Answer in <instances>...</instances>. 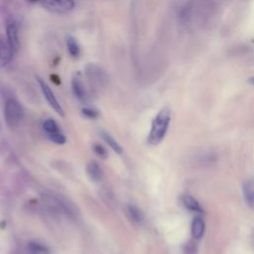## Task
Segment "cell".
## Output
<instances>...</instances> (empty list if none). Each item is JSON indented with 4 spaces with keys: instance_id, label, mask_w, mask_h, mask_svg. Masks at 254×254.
Here are the masks:
<instances>
[{
    "instance_id": "6da1fadb",
    "label": "cell",
    "mask_w": 254,
    "mask_h": 254,
    "mask_svg": "<svg viewBox=\"0 0 254 254\" xmlns=\"http://www.w3.org/2000/svg\"><path fill=\"white\" fill-rule=\"evenodd\" d=\"M171 119V113L168 108L162 109L154 118L152 122L151 131L148 136V142L151 145H158L164 139L169 123Z\"/></svg>"
},
{
    "instance_id": "7a4b0ae2",
    "label": "cell",
    "mask_w": 254,
    "mask_h": 254,
    "mask_svg": "<svg viewBox=\"0 0 254 254\" xmlns=\"http://www.w3.org/2000/svg\"><path fill=\"white\" fill-rule=\"evenodd\" d=\"M4 115L8 124L17 125L22 120L24 111L21 104L16 99L10 98L5 103Z\"/></svg>"
},
{
    "instance_id": "3957f363",
    "label": "cell",
    "mask_w": 254,
    "mask_h": 254,
    "mask_svg": "<svg viewBox=\"0 0 254 254\" xmlns=\"http://www.w3.org/2000/svg\"><path fill=\"white\" fill-rule=\"evenodd\" d=\"M6 41L12 54L14 55L19 48L18 24L15 20H10L6 26Z\"/></svg>"
},
{
    "instance_id": "277c9868",
    "label": "cell",
    "mask_w": 254,
    "mask_h": 254,
    "mask_svg": "<svg viewBox=\"0 0 254 254\" xmlns=\"http://www.w3.org/2000/svg\"><path fill=\"white\" fill-rule=\"evenodd\" d=\"M38 82H39V85H40V88L47 100V102L49 103V105L60 115L64 116V110L62 108V106L60 105V103L58 102L54 92L52 91V89L50 88V86L40 77H38Z\"/></svg>"
},
{
    "instance_id": "5b68a950",
    "label": "cell",
    "mask_w": 254,
    "mask_h": 254,
    "mask_svg": "<svg viewBox=\"0 0 254 254\" xmlns=\"http://www.w3.org/2000/svg\"><path fill=\"white\" fill-rule=\"evenodd\" d=\"M42 4L49 10L55 12H67L74 7L73 0H42Z\"/></svg>"
},
{
    "instance_id": "8992f818",
    "label": "cell",
    "mask_w": 254,
    "mask_h": 254,
    "mask_svg": "<svg viewBox=\"0 0 254 254\" xmlns=\"http://www.w3.org/2000/svg\"><path fill=\"white\" fill-rule=\"evenodd\" d=\"M243 194L248 206L254 209V178L249 179L243 185Z\"/></svg>"
},
{
    "instance_id": "52a82bcc",
    "label": "cell",
    "mask_w": 254,
    "mask_h": 254,
    "mask_svg": "<svg viewBox=\"0 0 254 254\" xmlns=\"http://www.w3.org/2000/svg\"><path fill=\"white\" fill-rule=\"evenodd\" d=\"M86 173L88 178L93 182H99L103 177V172L101 167L94 161L89 162L86 166Z\"/></svg>"
},
{
    "instance_id": "ba28073f",
    "label": "cell",
    "mask_w": 254,
    "mask_h": 254,
    "mask_svg": "<svg viewBox=\"0 0 254 254\" xmlns=\"http://www.w3.org/2000/svg\"><path fill=\"white\" fill-rule=\"evenodd\" d=\"M182 202H183L184 206L189 210L195 211V212H203L202 207L200 206L198 201L194 197H192L189 194H185L182 196Z\"/></svg>"
},
{
    "instance_id": "9c48e42d",
    "label": "cell",
    "mask_w": 254,
    "mask_h": 254,
    "mask_svg": "<svg viewBox=\"0 0 254 254\" xmlns=\"http://www.w3.org/2000/svg\"><path fill=\"white\" fill-rule=\"evenodd\" d=\"M205 224L201 217H195L191 223V234L194 238L199 239L204 233Z\"/></svg>"
},
{
    "instance_id": "30bf717a",
    "label": "cell",
    "mask_w": 254,
    "mask_h": 254,
    "mask_svg": "<svg viewBox=\"0 0 254 254\" xmlns=\"http://www.w3.org/2000/svg\"><path fill=\"white\" fill-rule=\"evenodd\" d=\"M12 57H13V54L7 44V41L6 43H4L0 39V66L7 64L12 59Z\"/></svg>"
},
{
    "instance_id": "8fae6325",
    "label": "cell",
    "mask_w": 254,
    "mask_h": 254,
    "mask_svg": "<svg viewBox=\"0 0 254 254\" xmlns=\"http://www.w3.org/2000/svg\"><path fill=\"white\" fill-rule=\"evenodd\" d=\"M71 86H72V91H73V94L75 95V97L78 100L83 101L86 98V92H85V89H84L81 81L78 78L74 77L72 79Z\"/></svg>"
},
{
    "instance_id": "7c38bea8",
    "label": "cell",
    "mask_w": 254,
    "mask_h": 254,
    "mask_svg": "<svg viewBox=\"0 0 254 254\" xmlns=\"http://www.w3.org/2000/svg\"><path fill=\"white\" fill-rule=\"evenodd\" d=\"M126 211L128 213V216L135 222L141 223L144 219V215L139 207H137L134 204H128L126 207Z\"/></svg>"
},
{
    "instance_id": "4fadbf2b",
    "label": "cell",
    "mask_w": 254,
    "mask_h": 254,
    "mask_svg": "<svg viewBox=\"0 0 254 254\" xmlns=\"http://www.w3.org/2000/svg\"><path fill=\"white\" fill-rule=\"evenodd\" d=\"M100 136H101V138L103 139V141H104L105 143H107V145H108L113 151H115L117 154H121V153H122V148H121V146L116 142V140H115L110 134H108V133L105 132V131H100Z\"/></svg>"
},
{
    "instance_id": "5bb4252c",
    "label": "cell",
    "mask_w": 254,
    "mask_h": 254,
    "mask_svg": "<svg viewBox=\"0 0 254 254\" xmlns=\"http://www.w3.org/2000/svg\"><path fill=\"white\" fill-rule=\"evenodd\" d=\"M28 250L30 254H50L49 248L45 246L44 244L37 242V241H31L28 244Z\"/></svg>"
},
{
    "instance_id": "9a60e30c",
    "label": "cell",
    "mask_w": 254,
    "mask_h": 254,
    "mask_svg": "<svg viewBox=\"0 0 254 254\" xmlns=\"http://www.w3.org/2000/svg\"><path fill=\"white\" fill-rule=\"evenodd\" d=\"M66 47H67L68 53L70 54L71 57L76 58L79 56L80 48H79L77 41L73 37H71V36L66 37Z\"/></svg>"
},
{
    "instance_id": "2e32d148",
    "label": "cell",
    "mask_w": 254,
    "mask_h": 254,
    "mask_svg": "<svg viewBox=\"0 0 254 254\" xmlns=\"http://www.w3.org/2000/svg\"><path fill=\"white\" fill-rule=\"evenodd\" d=\"M43 129L45 130L47 135H50L52 133L60 131L59 126H58L57 122L54 119H47V120H45L44 123H43Z\"/></svg>"
},
{
    "instance_id": "e0dca14e",
    "label": "cell",
    "mask_w": 254,
    "mask_h": 254,
    "mask_svg": "<svg viewBox=\"0 0 254 254\" xmlns=\"http://www.w3.org/2000/svg\"><path fill=\"white\" fill-rule=\"evenodd\" d=\"M48 138L53 141L54 143L58 144V145H63L65 143V137L63 135V133L61 131H58V132H55V133H52L50 135H47Z\"/></svg>"
},
{
    "instance_id": "ac0fdd59",
    "label": "cell",
    "mask_w": 254,
    "mask_h": 254,
    "mask_svg": "<svg viewBox=\"0 0 254 254\" xmlns=\"http://www.w3.org/2000/svg\"><path fill=\"white\" fill-rule=\"evenodd\" d=\"M185 254H196L197 252V244L193 240L188 241L184 246Z\"/></svg>"
},
{
    "instance_id": "d6986e66",
    "label": "cell",
    "mask_w": 254,
    "mask_h": 254,
    "mask_svg": "<svg viewBox=\"0 0 254 254\" xmlns=\"http://www.w3.org/2000/svg\"><path fill=\"white\" fill-rule=\"evenodd\" d=\"M93 152H94L99 158H101V159H106L107 156H108L106 149H105L103 146L99 145V144H94V145H93Z\"/></svg>"
},
{
    "instance_id": "ffe728a7",
    "label": "cell",
    "mask_w": 254,
    "mask_h": 254,
    "mask_svg": "<svg viewBox=\"0 0 254 254\" xmlns=\"http://www.w3.org/2000/svg\"><path fill=\"white\" fill-rule=\"evenodd\" d=\"M81 113L84 117H87V118H90V119L96 118L98 116V113L94 109H91V108H88V107L82 108Z\"/></svg>"
},
{
    "instance_id": "44dd1931",
    "label": "cell",
    "mask_w": 254,
    "mask_h": 254,
    "mask_svg": "<svg viewBox=\"0 0 254 254\" xmlns=\"http://www.w3.org/2000/svg\"><path fill=\"white\" fill-rule=\"evenodd\" d=\"M248 82H249L250 84L254 85V76H251V77H249V78H248Z\"/></svg>"
},
{
    "instance_id": "7402d4cb",
    "label": "cell",
    "mask_w": 254,
    "mask_h": 254,
    "mask_svg": "<svg viewBox=\"0 0 254 254\" xmlns=\"http://www.w3.org/2000/svg\"><path fill=\"white\" fill-rule=\"evenodd\" d=\"M30 1H32V2H34V1H37V0H30Z\"/></svg>"
}]
</instances>
